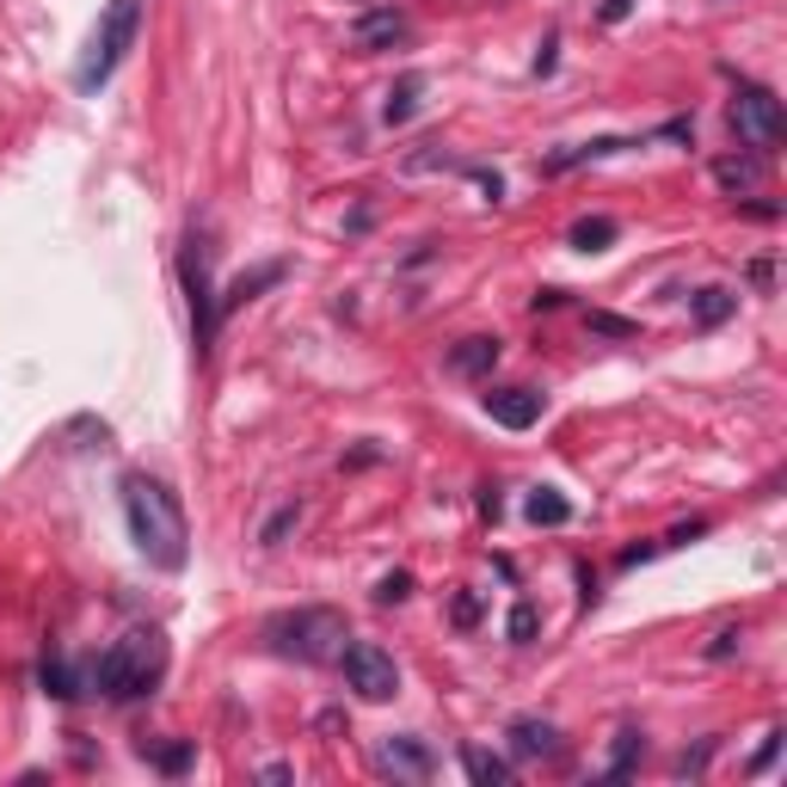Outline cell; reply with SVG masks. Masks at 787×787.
I'll use <instances>...</instances> for the list:
<instances>
[{"label": "cell", "instance_id": "28", "mask_svg": "<svg viewBox=\"0 0 787 787\" xmlns=\"http://www.w3.org/2000/svg\"><path fill=\"white\" fill-rule=\"evenodd\" d=\"M739 640H744V633H739V628H726V633H713V647H708V659H732V652H739Z\"/></svg>", "mask_w": 787, "mask_h": 787}, {"label": "cell", "instance_id": "22", "mask_svg": "<svg viewBox=\"0 0 787 787\" xmlns=\"http://www.w3.org/2000/svg\"><path fill=\"white\" fill-rule=\"evenodd\" d=\"M413 93H418V75H406L394 93H387V124H401V117H413Z\"/></svg>", "mask_w": 787, "mask_h": 787}, {"label": "cell", "instance_id": "16", "mask_svg": "<svg viewBox=\"0 0 787 787\" xmlns=\"http://www.w3.org/2000/svg\"><path fill=\"white\" fill-rule=\"evenodd\" d=\"M609 240H616V222H609V216L572 222V247H578V252H597V247H609Z\"/></svg>", "mask_w": 787, "mask_h": 787}, {"label": "cell", "instance_id": "19", "mask_svg": "<svg viewBox=\"0 0 787 787\" xmlns=\"http://www.w3.org/2000/svg\"><path fill=\"white\" fill-rule=\"evenodd\" d=\"M689 308H695V321H701V326H713V321H726V314H732V295H726V290H695Z\"/></svg>", "mask_w": 787, "mask_h": 787}, {"label": "cell", "instance_id": "24", "mask_svg": "<svg viewBox=\"0 0 787 787\" xmlns=\"http://www.w3.org/2000/svg\"><path fill=\"white\" fill-rule=\"evenodd\" d=\"M142 756H155L167 775H179V769L191 763V744H160V751H148V744H142Z\"/></svg>", "mask_w": 787, "mask_h": 787}, {"label": "cell", "instance_id": "8", "mask_svg": "<svg viewBox=\"0 0 787 787\" xmlns=\"http://www.w3.org/2000/svg\"><path fill=\"white\" fill-rule=\"evenodd\" d=\"M185 295H191V326H198V351H210L222 308H216V295H210V265H203L198 240H191V252H185Z\"/></svg>", "mask_w": 787, "mask_h": 787}, {"label": "cell", "instance_id": "1", "mask_svg": "<svg viewBox=\"0 0 787 787\" xmlns=\"http://www.w3.org/2000/svg\"><path fill=\"white\" fill-rule=\"evenodd\" d=\"M124 524L130 541L142 548V560L160 572H179L191 560V529H185V510L179 498L160 486V480H124Z\"/></svg>", "mask_w": 787, "mask_h": 787}, {"label": "cell", "instance_id": "10", "mask_svg": "<svg viewBox=\"0 0 787 787\" xmlns=\"http://www.w3.org/2000/svg\"><path fill=\"white\" fill-rule=\"evenodd\" d=\"M505 739H510V751H517V756H554L560 751V732L548 720H536V713H517Z\"/></svg>", "mask_w": 787, "mask_h": 787}, {"label": "cell", "instance_id": "3", "mask_svg": "<svg viewBox=\"0 0 787 787\" xmlns=\"http://www.w3.org/2000/svg\"><path fill=\"white\" fill-rule=\"evenodd\" d=\"M265 640L278 659H302V664H339L345 652V616L339 609H290V616L265 621Z\"/></svg>", "mask_w": 787, "mask_h": 787}, {"label": "cell", "instance_id": "31", "mask_svg": "<svg viewBox=\"0 0 787 787\" xmlns=\"http://www.w3.org/2000/svg\"><path fill=\"white\" fill-rule=\"evenodd\" d=\"M474 179H480V191H486V203H498V198H505V179H498V172H486V167H480Z\"/></svg>", "mask_w": 787, "mask_h": 787}, {"label": "cell", "instance_id": "20", "mask_svg": "<svg viewBox=\"0 0 787 787\" xmlns=\"http://www.w3.org/2000/svg\"><path fill=\"white\" fill-rule=\"evenodd\" d=\"M295 524H302V505H283L278 517H271V524L259 529V541H265V548H283V536H290Z\"/></svg>", "mask_w": 787, "mask_h": 787}, {"label": "cell", "instance_id": "14", "mask_svg": "<svg viewBox=\"0 0 787 787\" xmlns=\"http://www.w3.org/2000/svg\"><path fill=\"white\" fill-rule=\"evenodd\" d=\"M524 510H529V524H541V529H560V524H566V517H572V505H566V498L554 493V486H536Z\"/></svg>", "mask_w": 787, "mask_h": 787}, {"label": "cell", "instance_id": "6", "mask_svg": "<svg viewBox=\"0 0 787 787\" xmlns=\"http://www.w3.org/2000/svg\"><path fill=\"white\" fill-rule=\"evenodd\" d=\"M732 130H739L751 148H763V155H769L775 142L787 136L782 99H775L769 87H739V99H732Z\"/></svg>", "mask_w": 787, "mask_h": 787}, {"label": "cell", "instance_id": "12", "mask_svg": "<svg viewBox=\"0 0 787 787\" xmlns=\"http://www.w3.org/2000/svg\"><path fill=\"white\" fill-rule=\"evenodd\" d=\"M493 363H498V339H462L449 351V370L456 375H493Z\"/></svg>", "mask_w": 787, "mask_h": 787}, {"label": "cell", "instance_id": "15", "mask_svg": "<svg viewBox=\"0 0 787 787\" xmlns=\"http://www.w3.org/2000/svg\"><path fill=\"white\" fill-rule=\"evenodd\" d=\"M278 278H283V265H259L252 278H234V283H228V295H222V314L240 308V302H252V295H259L265 283H278Z\"/></svg>", "mask_w": 787, "mask_h": 787}, {"label": "cell", "instance_id": "2", "mask_svg": "<svg viewBox=\"0 0 787 787\" xmlns=\"http://www.w3.org/2000/svg\"><path fill=\"white\" fill-rule=\"evenodd\" d=\"M160 677H167V640H160L155 628H130L124 640L99 659V689H105L111 701H136V695H148Z\"/></svg>", "mask_w": 787, "mask_h": 787}, {"label": "cell", "instance_id": "13", "mask_svg": "<svg viewBox=\"0 0 787 787\" xmlns=\"http://www.w3.org/2000/svg\"><path fill=\"white\" fill-rule=\"evenodd\" d=\"M462 769L474 775L480 787H505L510 782V763L505 756H493V751H480V744H462Z\"/></svg>", "mask_w": 787, "mask_h": 787}, {"label": "cell", "instance_id": "4", "mask_svg": "<svg viewBox=\"0 0 787 787\" xmlns=\"http://www.w3.org/2000/svg\"><path fill=\"white\" fill-rule=\"evenodd\" d=\"M136 32H142V0H111L105 19H99V32H93V44H87V56H80V68H75L80 93H99V87L124 68Z\"/></svg>", "mask_w": 787, "mask_h": 787}, {"label": "cell", "instance_id": "17", "mask_svg": "<svg viewBox=\"0 0 787 787\" xmlns=\"http://www.w3.org/2000/svg\"><path fill=\"white\" fill-rule=\"evenodd\" d=\"M640 751H647V739H640V732H621V739H616V756H609V769H603V775H609V782H628L633 763H640Z\"/></svg>", "mask_w": 787, "mask_h": 787}, {"label": "cell", "instance_id": "23", "mask_svg": "<svg viewBox=\"0 0 787 787\" xmlns=\"http://www.w3.org/2000/svg\"><path fill=\"white\" fill-rule=\"evenodd\" d=\"M536 628H541L536 603H517V609H510V621H505V633H510V640H536Z\"/></svg>", "mask_w": 787, "mask_h": 787}, {"label": "cell", "instance_id": "11", "mask_svg": "<svg viewBox=\"0 0 787 787\" xmlns=\"http://www.w3.org/2000/svg\"><path fill=\"white\" fill-rule=\"evenodd\" d=\"M401 32H406V19L394 13V7H375V13H363V19L351 25V44H357V49H382V44H394Z\"/></svg>", "mask_w": 787, "mask_h": 787}, {"label": "cell", "instance_id": "26", "mask_svg": "<svg viewBox=\"0 0 787 787\" xmlns=\"http://www.w3.org/2000/svg\"><path fill=\"white\" fill-rule=\"evenodd\" d=\"M591 333H609V339H633L640 326H633V321H621V314H591Z\"/></svg>", "mask_w": 787, "mask_h": 787}, {"label": "cell", "instance_id": "9", "mask_svg": "<svg viewBox=\"0 0 787 787\" xmlns=\"http://www.w3.org/2000/svg\"><path fill=\"white\" fill-rule=\"evenodd\" d=\"M480 406H486V418L505 425V431H529L541 418V394H529V387H486Z\"/></svg>", "mask_w": 787, "mask_h": 787}, {"label": "cell", "instance_id": "29", "mask_svg": "<svg viewBox=\"0 0 787 787\" xmlns=\"http://www.w3.org/2000/svg\"><path fill=\"white\" fill-rule=\"evenodd\" d=\"M775 751H782V732H769V739H763V751L751 756V775H763V769H769V763H775Z\"/></svg>", "mask_w": 787, "mask_h": 787}, {"label": "cell", "instance_id": "27", "mask_svg": "<svg viewBox=\"0 0 787 787\" xmlns=\"http://www.w3.org/2000/svg\"><path fill=\"white\" fill-rule=\"evenodd\" d=\"M449 616H456V628H474V621H480V597H468V591H462V597H456V609H449Z\"/></svg>", "mask_w": 787, "mask_h": 787}, {"label": "cell", "instance_id": "18", "mask_svg": "<svg viewBox=\"0 0 787 787\" xmlns=\"http://www.w3.org/2000/svg\"><path fill=\"white\" fill-rule=\"evenodd\" d=\"M713 179H720L726 191H751L756 179H763V160H720V167H713Z\"/></svg>", "mask_w": 787, "mask_h": 787}, {"label": "cell", "instance_id": "30", "mask_svg": "<svg viewBox=\"0 0 787 787\" xmlns=\"http://www.w3.org/2000/svg\"><path fill=\"white\" fill-rule=\"evenodd\" d=\"M628 13H633V0H603V13H597V19H603V25H621Z\"/></svg>", "mask_w": 787, "mask_h": 787}, {"label": "cell", "instance_id": "25", "mask_svg": "<svg viewBox=\"0 0 787 787\" xmlns=\"http://www.w3.org/2000/svg\"><path fill=\"white\" fill-rule=\"evenodd\" d=\"M401 597H413V572H387L375 585V603H401Z\"/></svg>", "mask_w": 787, "mask_h": 787}, {"label": "cell", "instance_id": "5", "mask_svg": "<svg viewBox=\"0 0 787 787\" xmlns=\"http://www.w3.org/2000/svg\"><path fill=\"white\" fill-rule=\"evenodd\" d=\"M339 671H345V683H351L363 701H394V695H401V664L387 659L375 640H345Z\"/></svg>", "mask_w": 787, "mask_h": 787}, {"label": "cell", "instance_id": "7", "mask_svg": "<svg viewBox=\"0 0 787 787\" xmlns=\"http://www.w3.org/2000/svg\"><path fill=\"white\" fill-rule=\"evenodd\" d=\"M375 769L394 775V782H431L437 775V751L413 732H394V739L375 744Z\"/></svg>", "mask_w": 787, "mask_h": 787}, {"label": "cell", "instance_id": "21", "mask_svg": "<svg viewBox=\"0 0 787 787\" xmlns=\"http://www.w3.org/2000/svg\"><path fill=\"white\" fill-rule=\"evenodd\" d=\"M44 689L63 695V701H68V695H80V689H75V671H68L63 659H44Z\"/></svg>", "mask_w": 787, "mask_h": 787}, {"label": "cell", "instance_id": "32", "mask_svg": "<svg viewBox=\"0 0 787 787\" xmlns=\"http://www.w3.org/2000/svg\"><path fill=\"white\" fill-rule=\"evenodd\" d=\"M259 782H271V787H283V782H290V769H283V763H265V769H259Z\"/></svg>", "mask_w": 787, "mask_h": 787}]
</instances>
